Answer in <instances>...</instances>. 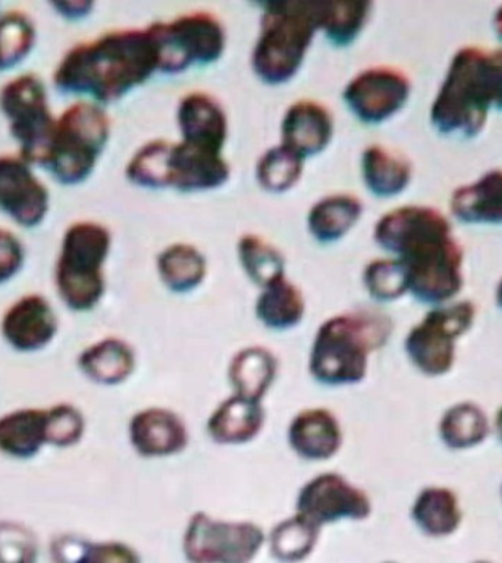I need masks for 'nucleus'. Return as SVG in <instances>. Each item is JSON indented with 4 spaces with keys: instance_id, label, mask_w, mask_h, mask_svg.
Masks as SVG:
<instances>
[{
    "instance_id": "obj_1",
    "label": "nucleus",
    "mask_w": 502,
    "mask_h": 563,
    "mask_svg": "<svg viewBox=\"0 0 502 563\" xmlns=\"http://www.w3.org/2000/svg\"><path fill=\"white\" fill-rule=\"evenodd\" d=\"M373 241L399 260L408 294L423 306H445L461 292L465 250L436 207L407 205L388 211L374 224Z\"/></svg>"
},
{
    "instance_id": "obj_2",
    "label": "nucleus",
    "mask_w": 502,
    "mask_h": 563,
    "mask_svg": "<svg viewBox=\"0 0 502 563\" xmlns=\"http://www.w3.org/2000/svg\"><path fill=\"white\" fill-rule=\"evenodd\" d=\"M161 73L156 38L145 29L112 30L66 52L53 74L62 95L105 106L121 100Z\"/></svg>"
},
{
    "instance_id": "obj_3",
    "label": "nucleus",
    "mask_w": 502,
    "mask_h": 563,
    "mask_svg": "<svg viewBox=\"0 0 502 563\" xmlns=\"http://www.w3.org/2000/svg\"><path fill=\"white\" fill-rule=\"evenodd\" d=\"M491 112H502V46H462L432 101L430 125L447 139L473 140Z\"/></svg>"
},
{
    "instance_id": "obj_4",
    "label": "nucleus",
    "mask_w": 502,
    "mask_h": 563,
    "mask_svg": "<svg viewBox=\"0 0 502 563\" xmlns=\"http://www.w3.org/2000/svg\"><path fill=\"white\" fill-rule=\"evenodd\" d=\"M392 332L394 321L374 308L330 317L317 329L313 342V377L329 386L354 385L363 380L369 355L385 346Z\"/></svg>"
},
{
    "instance_id": "obj_5",
    "label": "nucleus",
    "mask_w": 502,
    "mask_h": 563,
    "mask_svg": "<svg viewBox=\"0 0 502 563\" xmlns=\"http://www.w3.org/2000/svg\"><path fill=\"white\" fill-rule=\"evenodd\" d=\"M260 31L251 53V69L269 86L291 81L302 69L308 48L320 31L321 2H264Z\"/></svg>"
},
{
    "instance_id": "obj_6",
    "label": "nucleus",
    "mask_w": 502,
    "mask_h": 563,
    "mask_svg": "<svg viewBox=\"0 0 502 563\" xmlns=\"http://www.w3.org/2000/svg\"><path fill=\"white\" fill-rule=\"evenodd\" d=\"M112 233L99 222L84 220L66 229L55 268L57 294L69 310L91 311L106 290L105 263Z\"/></svg>"
},
{
    "instance_id": "obj_7",
    "label": "nucleus",
    "mask_w": 502,
    "mask_h": 563,
    "mask_svg": "<svg viewBox=\"0 0 502 563\" xmlns=\"http://www.w3.org/2000/svg\"><path fill=\"white\" fill-rule=\"evenodd\" d=\"M110 139L103 106L78 101L56 119L44 169L57 184L75 187L90 178Z\"/></svg>"
},
{
    "instance_id": "obj_8",
    "label": "nucleus",
    "mask_w": 502,
    "mask_h": 563,
    "mask_svg": "<svg viewBox=\"0 0 502 563\" xmlns=\"http://www.w3.org/2000/svg\"><path fill=\"white\" fill-rule=\"evenodd\" d=\"M478 307L471 299L430 308L404 339V351L413 367L427 377L452 372L457 343L473 328Z\"/></svg>"
},
{
    "instance_id": "obj_9",
    "label": "nucleus",
    "mask_w": 502,
    "mask_h": 563,
    "mask_svg": "<svg viewBox=\"0 0 502 563\" xmlns=\"http://www.w3.org/2000/svg\"><path fill=\"white\" fill-rule=\"evenodd\" d=\"M0 112L20 148L18 156L31 166L43 167L56 128L43 79L24 74L9 81L0 90Z\"/></svg>"
},
{
    "instance_id": "obj_10",
    "label": "nucleus",
    "mask_w": 502,
    "mask_h": 563,
    "mask_svg": "<svg viewBox=\"0 0 502 563\" xmlns=\"http://www.w3.org/2000/svg\"><path fill=\"white\" fill-rule=\"evenodd\" d=\"M161 55V73L181 74L218 62L227 48V30L215 13L194 11L149 25Z\"/></svg>"
},
{
    "instance_id": "obj_11",
    "label": "nucleus",
    "mask_w": 502,
    "mask_h": 563,
    "mask_svg": "<svg viewBox=\"0 0 502 563\" xmlns=\"http://www.w3.org/2000/svg\"><path fill=\"white\" fill-rule=\"evenodd\" d=\"M263 541L254 523L218 521L197 512L185 531L184 553L192 563H250Z\"/></svg>"
},
{
    "instance_id": "obj_12",
    "label": "nucleus",
    "mask_w": 502,
    "mask_h": 563,
    "mask_svg": "<svg viewBox=\"0 0 502 563\" xmlns=\"http://www.w3.org/2000/svg\"><path fill=\"white\" fill-rule=\"evenodd\" d=\"M412 79L395 66L378 65L360 70L342 91L343 103L360 122L379 125L405 108Z\"/></svg>"
},
{
    "instance_id": "obj_13",
    "label": "nucleus",
    "mask_w": 502,
    "mask_h": 563,
    "mask_svg": "<svg viewBox=\"0 0 502 563\" xmlns=\"http://www.w3.org/2000/svg\"><path fill=\"white\" fill-rule=\"evenodd\" d=\"M370 512L372 501L369 496L339 474L317 475L298 493L297 514L319 527L341 519L359 521L368 518Z\"/></svg>"
},
{
    "instance_id": "obj_14",
    "label": "nucleus",
    "mask_w": 502,
    "mask_h": 563,
    "mask_svg": "<svg viewBox=\"0 0 502 563\" xmlns=\"http://www.w3.org/2000/svg\"><path fill=\"white\" fill-rule=\"evenodd\" d=\"M51 194L20 156H0V211L18 227L33 229L46 219Z\"/></svg>"
},
{
    "instance_id": "obj_15",
    "label": "nucleus",
    "mask_w": 502,
    "mask_h": 563,
    "mask_svg": "<svg viewBox=\"0 0 502 563\" xmlns=\"http://www.w3.org/2000/svg\"><path fill=\"white\" fill-rule=\"evenodd\" d=\"M59 321L52 303L43 295L18 299L3 314L0 332L8 345L20 352H37L55 339Z\"/></svg>"
},
{
    "instance_id": "obj_16",
    "label": "nucleus",
    "mask_w": 502,
    "mask_h": 563,
    "mask_svg": "<svg viewBox=\"0 0 502 563\" xmlns=\"http://www.w3.org/2000/svg\"><path fill=\"white\" fill-rule=\"evenodd\" d=\"M231 176L223 152L187 143H172L170 188L179 192H201L222 187Z\"/></svg>"
},
{
    "instance_id": "obj_17",
    "label": "nucleus",
    "mask_w": 502,
    "mask_h": 563,
    "mask_svg": "<svg viewBox=\"0 0 502 563\" xmlns=\"http://www.w3.org/2000/svg\"><path fill=\"white\" fill-rule=\"evenodd\" d=\"M332 113L320 101L299 99L285 110L281 122V144L293 150L304 161L325 152L332 141Z\"/></svg>"
},
{
    "instance_id": "obj_18",
    "label": "nucleus",
    "mask_w": 502,
    "mask_h": 563,
    "mask_svg": "<svg viewBox=\"0 0 502 563\" xmlns=\"http://www.w3.org/2000/svg\"><path fill=\"white\" fill-rule=\"evenodd\" d=\"M181 140L223 152L228 140V114L215 96L206 91L187 92L176 109Z\"/></svg>"
},
{
    "instance_id": "obj_19",
    "label": "nucleus",
    "mask_w": 502,
    "mask_h": 563,
    "mask_svg": "<svg viewBox=\"0 0 502 563\" xmlns=\"http://www.w3.org/2000/svg\"><path fill=\"white\" fill-rule=\"evenodd\" d=\"M449 213L460 223L502 227V169L484 172L473 183L454 189Z\"/></svg>"
},
{
    "instance_id": "obj_20",
    "label": "nucleus",
    "mask_w": 502,
    "mask_h": 563,
    "mask_svg": "<svg viewBox=\"0 0 502 563\" xmlns=\"http://www.w3.org/2000/svg\"><path fill=\"white\" fill-rule=\"evenodd\" d=\"M130 440L141 456L161 457L183 451L187 446L188 433L176 413L150 408L132 417Z\"/></svg>"
},
{
    "instance_id": "obj_21",
    "label": "nucleus",
    "mask_w": 502,
    "mask_h": 563,
    "mask_svg": "<svg viewBox=\"0 0 502 563\" xmlns=\"http://www.w3.org/2000/svg\"><path fill=\"white\" fill-rule=\"evenodd\" d=\"M288 442L304 460H329L342 443L337 418L328 409H306L291 422Z\"/></svg>"
},
{
    "instance_id": "obj_22",
    "label": "nucleus",
    "mask_w": 502,
    "mask_h": 563,
    "mask_svg": "<svg viewBox=\"0 0 502 563\" xmlns=\"http://www.w3.org/2000/svg\"><path fill=\"white\" fill-rule=\"evenodd\" d=\"M361 176L374 197H396L412 184L413 163L385 145L370 144L361 154Z\"/></svg>"
},
{
    "instance_id": "obj_23",
    "label": "nucleus",
    "mask_w": 502,
    "mask_h": 563,
    "mask_svg": "<svg viewBox=\"0 0 502 563\" xmlns=\"http://www.w3.org/2000/svg\"><path fill=\"white\" fill-rule=\"evenodd\" d=\"M412 519L423 534L430 539H445L457 532L461 526L460 499L449 487H423L413 501Z\"/></svg>"
},
{
    "instance_id": "obj_24",
    "label": "nucleus",
    "mask_w": 502,
    "mask_h": 563,
    "mask_svg": "<svg viewBox=\"0 0 502 563\" xmlns=\"http://www.w3.org/2000/svg\"><path fill=\"white\" fill-rule=\"evenodd\" d=\"M48 444L47 409L25 408L0 417V452L30 460Z\"/></svg>"
},
{
    "instance_id": "obj_25",
    "label": "nucleus",
    "mask_w": 502,
    "mask_h": 563,
    "mask_svg": "<svg viewBox=\"0 0 502 563\" xmlns=\"http://www.w3.org/2000/svg\"><path fill=\"white\" fill-rule=\"evenodd\" d=\"M363 211V202L354 194H330L317 200L308 210V232L320 244H332L359 223Z\"/></svg>"
},
{
    "instance_id": "obj_26",
    "label": "nucleus",
    "mask_w": 502,
    "mask_h": 563,
    "mask_svg": "<svg viewBox=\"0 0 502 563\" xmlns=\"http://www.w3.org/2000/svg\"><path fill=\"white\" fill-rule=\"evenodd\" d=\"M492 424L487 411L473 400H460L443 412L438 422L440 443L449 451H469L487 442Z\"/></svg>"
},
{
    "instance_id": "obj_27",
    "label": "nucleus",
    "mask_w": 502,
    "mask_h": 563,
    "mask_svg": "<svg viewBox=\"0 0 502 563\" xmlns=\"http://www.w3.org/2000/svg\"><path fill=\"white\" fill-rule=\"evenodd\" d=\"M263 408L258 400L233 395L211 413L207 422V431L216 443H245L259 433L263 427Z\"/></svg>"
},
{
    "instance_id": "obj_28",
    "label": "nucleus",
    "mask_w": 502,
    "mask_h": 563,
    "mask_svg": "<svg viewBox=\"0 0 502 563\" xmlns=\"http://www.w3.org/2000/svg\"><path fill=\"white\" fill-rule=\"evenodd\" d=\"M132 347L118 338H106L92 343L78 356V367L90 380L113 386L127 380L134 369Z\"/></svg>"
},
{
    "instance_id": "obj_29",
    "label": "nucleus",
    "mask_w": 502,
    "mask_h": 563,
    "mask_svg": "<svg viewBox=\"0 0 502 563\" xmlns=\"http://www.w3.org/2000/svg\"><path fill=\"white\" fill-rule=\"evenodd\" d=\"M159 277L171 292L187 294L201 285L207 273L205 254L196 245L175 242L157 255Z\"/></svg>"
},
{
    "instance_id": "obj_30",
    "label": "nucleus",
    "mask_w": 502,
    "mask_h": 563,
    "mask_svg": "<svg viewBox=\"0 0 502 563\" xmlns=\"http://www.w3.org/2000/svg\"><path fill=\"white\" fill-rule=\"evenodd\" d=\"M304 311L306 302L302 290L285 276L263 286L255 301V316L272 330L295 328L303 320Z\"/></svg>"
},
{
    "instance_id": "obj_31",
    "label": "nucleus",
    "mask_w": 502,
    "mask_h": 563,
    "mask_svg": "<svg viewBox=\"0 0 502 563\" xmlns=\"http://www.w3.org/2000/svg\"><path fill=\"white\" fill-rule=\"evenodd\" d=\"M228 374L236 395L260 402L275 378L276 360L266 347L249 346L233 356Z\"/></svg>"
},
{
    "instance_id": "obj_32",
    "label": "nucleus",
    "mask_w": 502,
    "mask_h": 563,
    "mask_svg": "<svg viewBox=\"0 0 502 563\" xmlns=\"http://www.w3.org/2000/svg\"><path fill=\"white\" fill-rule=\"evenodd\" d=\"M373 3L368 0L321 2L320 31L334 47H348L368 24Z\"/></svg>"
},
{
    "instance_id": "obj_33",
    "label": "nucleus",
    "mask_w": 502,
    "mask_h": 563,
    "mask_svg": "<svg viewBox=\"0 0 502 563\" xmlns=\"http://www.w3.org/2000/svg\"><path fill=\"white\" fill-rule=\"evenodd\" d=\"M237 254L242 271L260 288L285 276L284 254L255 233H245L238 240Z\"/></svg>"
},
{
    "instance_id": "obj_34",
    "label": "nucleus",
    "mask_w": 502,
    "mask_h": 563,
    "mask_svg": "<svg viewBox=\"0 0 502 563\" xmlns=\"http://www.w3.org/2000/svg\"><path fill=\"white\" fill-rule=\"evenodd\" d=\"M171 147L167 140H152L141 145L127 163V179L140 188H170Z\"/></svg>"
},
{
    "instance_id": "obj_35",
    "label": "nucleus",
    "mask_w": 502,
    "mask_h": 563,
    "mask_svg": "<svg viewBox=\"0 0 502 563\" xmlns=\"http://www.w3.org/2000/svg\"><path fill=\"white\" fill-rule=\"evenodd\" d=\"M304 158L284 144L273 145L259 157L255 179L264 191L282 194L302 178Z\"/></svg>"
},
{
    "instance_id": "obj_36",
    "label": "nucleus",
    "mask_w": 502,
    "mask_h": 563,
    "mask_svg": "<svg viewBox=\"0 0 502 563\" xmlns=\"http://www.w3.org/2000/svg\"><path fill=\"white\" fill-rule=\"evenodd\" d=\"M320 527L295 514L294 517L277 523L271 534V550L277 561L295 563L303 561L312 553L317 539H319Z\"/></svg>"
},
{
    "instance_id": "obj_37",
    "label": "nucleus",
    "mask_w": 502,
    "mask_h": 563,
    "mask_svg": "<svg viewBox=\"0 0 502 563\" xmlns=\"http://www.w3.org/2000/svg\"><path fill=\"white\" fill-rule=\"evenodd\" d=\"M37 31L33 20L21 11L0 15V73L17 68L30 56Z\"/></svg>"
},
{
    "instance_id": "obj_38",
    "label": "nucleus",
    "mask_w": 502,
    "mask_h": 563,
    "mask_svg": "<svg viewBox=\"0 0 502 563\" xmlns=\"http://www.w3.org/2000/svg\"><path fill=\"white\" fill-rule=\"evenodd\" d=\"M56 563H140L139 554L118 541L90 543V541L62 539L53 549Z\"/></svg>"
},
{
    "instance_id": "obj_39",
    "label": "nucleus",
    "mask_w": 502,
    "mask_h": 563,
    "mask_svg": "<svg viewBox=\"0 0 502 563\" xmlns=\"http://www.w3.org/2000/svg\"><path fill=\"white\" fill-rule=\"evenodd\" d=\"M363 284L378 302H392L408 294L407 277L399 260L383 257L365 264Z\"/></svg>"
},
{
    "instance_id": "obj_40",
    "label": "nucleus",
    "mask_w": 502,
    "mask_h": 563,
    "mask_svg": "<svg viewBox=\"0 0 502 563\" xmlns=\"http://www.w3.org/2000/svg\"><path fill=\"white\" fill-rule=\"evenodd\" d=\"M48 444L69 448L81 440L86 420L83 412L70 404H57L47 408Z\"/></svg>"
},
{
    "instance_id": "obj_41",
    "label": "nucleus",
    "mask_w": 502,
    "mask_h": 563,
    "mask_svg": "<svg viewBox=\"0 0 502 563\" xmlns=\"http://www.w3.org/2000/svg\"><path fill=\"white\" fill-rule=\"evenodd\" d=\"M37 544L33 534L15 523H0V563H35Z\"/></svg>"
},
{
    "instance_id": "obj_42",
    "label": "nucleus",
    "mask_w": 502,
    "mask_h": 563,
    "mask_svg": "<svg viewBox=\"0 0 502 563\" xmlns=\"http://www.w3.org/2000/svg\"><path fill=\"white\" fill-rule=\"evenodd\" d=\"M24 262L25 250L20 238L8 229H0V285L13 279Z\"/></svg>"
},
{
    "instance_id": "obj_43",
    "label": "nucleus",
    "mask_w": 502,
    "mask_h": 563,
    "mask_svg": "<svg viewBox=\"0 0 502 563\" xmlns=\"http://www.w3.org/2000/svg\"><path fill=\"white\" fill-rule=\"evenodd\" d=\"M52 8L55 9L56 13L66 18V20H81V18L90 15L91 9L95 8V3L91 2H62L52 3Z\"/></svg>"
},
{
    "instance_id": "obj_44",
    "label": "nucleus",
    "mask_w": 502,
    "mask_h": 563,
    "mask_svg": "<svg viewBox=\"0 0 502 563\" xmlns=\"http://www.w3.org/2000/svg\"><path fill=\"white\" fill-rule=\"evenodd\" d=\"M492 29L493 33L496 34V38L502 43V4L496 8L495 13L492 16Z\"/></svg>"
},
{
    "instance_id": "obj_45",
    "label": "nucleus",
    "mask_w": 502,
    "mask_h": 563,
    "mask_svg": "<svg viewBox=\"0 0 502 563\" xmlns=\"http://www.w3.org/2000/svg\"><path fill=\"white\" fill-rule=\"evenodd\" d=\"M493 431H495L498 440H500L501 446H502V405L500 408H498V411L495 413V420H493L492 424Z\"/></svg>"
},
{
    "instance_id": "obj_46",
    "label": "nucleus",
    "mask_w": 502,
    "mask_h": 563,
    "mask_svg": "<svg viewBox=\"0 0 502 563\" xmlns=\"http://www.w3.org/2000/svg\"><path fill=\"white\" fill-rule=\"evenodd\" d=\"M493 301H495V306L498 307V310L502 311V279L498 282L496 288H495V297H493Z\"/></svg>"
},
{
    "instance_id": "obj_47",
    "label": "nucleus",
    "mask_w": 502,
    "mask_h": 563,
    "mask_svg": "<svg viewBox=\"0 0 502 563\" xmlns=\"http://www.w3.org/2000/svg\"><path fill=\"white\" fill-rule=\"evenodd\" d=\"M473 563H492V562H488V561H478V562H473Z\"/></svg>"
},
{
    "instance_id": "obj_48",
    "label": "nucleus",
    "mask_w": 502,
    "mask_h": 563,
    "mask_svg": "<svg viewBox=\"0 0 502 563\" xmlns=\"http://www.w3.org/2000/svg\"><path fill=\"white\" fill-rule=\"evenodd\" d=\"M501 497H502V484H501Z\"/></svg>"
},
{
    "instance_id": "obj_49",
    "label": "nucleus",
    "mask_w": 502,
    "mask_h": 563,
    "mask_svg": "<svg viewBox=\"0 0 502 563\" xmlns=\"http://www.w3.org/2000/svg\"><path fill=\"white\" fill-rule=\"evenodd\" d=\"M386 563H394V562H386Z\"/></svg>"
}]
</instances>
